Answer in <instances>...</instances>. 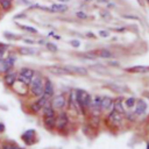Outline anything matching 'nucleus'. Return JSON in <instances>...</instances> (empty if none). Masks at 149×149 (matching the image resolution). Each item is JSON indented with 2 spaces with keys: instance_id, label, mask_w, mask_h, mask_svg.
Instances as JSON below:
<instances>
[{
  "instance_id": "f257e3e1",
  "label": "nucleus",
  "mask_w": 149,
  "mask_h": 149,
  "mask_svg": "<svg viewBox=\"0 0 149 149\" xmlns=\"http://www.w3.org/2000/svg\"><path fill=\"white\" fill-rule=\"evenodd\" d=\"M29 85H30V91H31V93L35 97H38L40 98V97L43 95V85H44V83H43L42 77L40 74H36L35 73L33 76V78L30 79Z\"/></svg>"
},
{
  "instance_id": "f03ea898",
  "label": "nucleus",
  "mask_w": 149,
  "mask_h": 149,
  "mask_svg": "<svg viewBox=\"0 0 149 149\" xmlns=\"http://www.w3.org/2000/svg\"><path fill=\"white\" fill-rule=\"evenodd\" d=\"M76 92V100H77V104L84 108V107H88L90 106V102H91V95L83 91V90H77L74 91Z\"/></svg>"
},
{
  "instance_id": "7ed1b4c3",
  "label": "nucleus",
  "mask_w": 149,
  "mask_h": 149,
  "mask_svg": "<svg viewBox=\"0 0 149 149\" xmlns=\"http://www.w3.org/2000/svg\"><path fill=\"white\" fill-rule=\"evenodd\" d=\"M35 74V71L33 69H29V68H22L19 73H17V80L24 83L26 85H29L30 83V79L33 78V76Z\"/></svg>"
},
{
  "instance_id": "20e7f679",
  "label": "nucleus",
  "mask_w": 149,
  "mask_h": 149,
  "mask_svg": "<svg viewBox=\"0 0 149 149\" xmlns=\"http://www.w3.org/2000/svg\"><path fill=\"white\" fill-rule=\"evenodd\" d=\"M16 79H17V73L13 70H9L6 73H3V81L8 86H13L15 84Z\"/></svg>"
},
{
  "instance_id": "39448f33",
  "label": "nucleus",
  "mask_w": 149,
  "mask_h": 149,
  "mask_svg": "<svg viewBox=\"0 0 149 149\" xmlns=\"http://www.w3.org/2000/svg\"><path fill=\"white\" fill-rule=\"evenodd\" d=\"M65 102H66L65 97H64L63 94H58V95H56V97L52 99L51 106H52L54 109H62V108L65 106Z\"/></svg>"
},
{
  "instance_id": "423d86ee",
  "label": "nucleus",
  "mask_w": 149,
  "mask_h": 149,
  "mask_svg": "<svg viewBox=\"0 0 149 149\" xmlns=\"http://www.w3.org/2000/svg\"><path fill=\"white\" fill-rule=\"evenodd\" d=\"M43 95L44 97H47L48 99L50 98V97H52L54 95V85H52V83H51V80L50 79H45V81H44V85H43Z\"/></svg>"
},
{
  "instance_id": "0eeeda50",
  "label": "nucleus",
  "mask_w": 149,
  "mask_h": 149,
  "mask_svg": "<svg viewBox=\"0 0 149 149\" xmlns=\"http://www.w3.org/2000/svg\"><path fill=\"white\" fill-rule=\"evenodd\" d=\"M107 121L112 125V126H119L121 123V114L118 113L116 111H113L109 113L108 118H107Z\"/></svg>"
},
{
  "instance_id": "6e6552de",
  "label": "nucleus",
  "mask_w": 149,
  "mask_h": 149,
  "mask_svg": "<svg viewBox=\"0 0 149 149\" xmlns=\"http://www.w3.org/2000/svg\"><path fill=\"white\" fill-rule=\"evenodd\" d=\"M66 70L71 73H77V74H81V76H85L87 74V69L86 68H83V66H73V65H65Z\"/></svg>"
},
{
  "instance_id": "1a4fd4ad",
  "label": "nucleus",
  "mask_w": 149,
  "mask_h": 149,
  "mask_svg": "<svg viewBox=\"0 0 149 149\" xmlns=\"http://www.w3.org/2000/svg\"><path fill=\"white\" fill-rule=\"evenodd\" d=\"M48 70L54 73V74H58V76H62V74H70V72L66 70L65 66H58V65H55V66H49Z\"/></svg>"
},
{
  "instance_id": "9d476101",
  "label": "nucleus",
  "mask_w": 149,
  "mask_h": 149,
  "mask_svg": "<svg viewBox=\"0 0 149 149\" xmlns=\"http://www.w3.org/2000/svg\"><path fill=\"white\" fill-rule=\"evenodd\" d=\"M66 123H68V116H66V114L65 113H61L58 115V118L56 119V126H57V128L58 129H64L65 126H66Z\"/></svg>"
},
{
  "instance_id": "9b49d317",
  "label": "nucleus",
  "mask_w": 149,
  "mask_h": 149,
  "mask_svg": "<svg viewBox=\"0 0 149 149\" xmlns=\"http://www.w3.org/2000/svg\"><path fill=\"white\" fill-rule=\"evenodd\" d=\"M111 108H113V100H112V98H109V97H104V98H101L100 109L107 111V109H111Z\"/></svg>"
},
{
  "instance_id": "f8f14e48",
  "label": "nucleus",
  "mask_w": 149,
  "mask_h": 149,
  "mask_svg": "<svg viewBox=\"0 0 149 149\" xmlns=\"http://www.w3.org/2000/svg\"><path fill=\"white\" fill-rule=\"evenodd\" d=\"M51 13H64L68 10V6L65 3H52L50 6Z\"/></svg>"
},
{
  "instance_id": "ddd939ff",
  "label": "nucleus",
  "mask_w": 149,
  "mask_h": 149,
  "mask_svg": "<svg viewBox=\"0 0 149 149\" xmlns=\"http://www.w3.org/2000/svg\"><path fill=\"white\" fill-rule=\"evenodd\" d=\"M136 107H135V114L136 115H142L144 114V112L147 111V104L143 100H140L139 102H135Z\"/></svg>"
},
{
  "instance_id": "4468645a",
  "label": "nucleus",
  "mask_w": 149,
  "mask_h": 149,
  "mask_svg": "<svg viewBox=\"0 0 149 149\" xmlns=\"http://www.w3.org/2000/svg\"><path fill=\"white\" fill-rule=\"evenodd\" d=\"M126 71L128 72H134V73H143L149 71V66H143V65H136L133 68H127Z\"/></svg>"
},
{
  "instance_id": "2eb2a0df",
  "label": "nucleus",
  "mask_w": 149,
  "mask_h": 149,
  "mask_svg": "<svg viewBox=\"0 0 149 149\" xmlns=\"http://www.w3.org/2000/svg\"><path fill=\"white\" fill-rule=\"evenodd\" d=\"M14 0H0V9L3 12H8L12 9Z\"/></svg>"
},
{
  "instance_id": "dca6fc26",
  "label": "nucleus",
  "mask_w": 149,
  "mask_h": 149,
  "mask_svg": "<svg viewBox=\"0 0 149 149\" xmlns=\"http://www.w3.org/2000/svg\"><path fill=\"white\" fill-rule=\"evenodd\" d=\"M100 104H101V97L99 95H95L93 100H91L90 102V107L94 111V112H98L100 109Z\"/></svg>"
},
{
  "instance_id": "f3484780",
  "label": "nucleus",
  "mask_w": 149,
  "mask_h": 149,
  "mask_svg": "<svg viewBox=\"0 0 149 149\" xmlns=\"http://www.w3.org/2000/svg\"><path fill=\"white\" fill-rule=\"evenodd\" d=\"M17 51H19V54H21L23 56H30V55L36 54V50L33 48H29V47H20Z\"/></svg>"
},
{
  "instance_id": "a211bd4d",
  "label": "nucleus",
  "mask_w": 149,
  "mask_h": 149,
  "mask_svg": "<svg viewBox=\"0 0 149 149\" xmlns=\"http://www.w3.org/2000/svg\"><path fill=\"white\" fill-rule=\"evenodd\" d=\"M113 108H114V111H116V112L120 113V114H123V113H125L123 107H122V98H118V99L113 102Z\"/></svg>"
},
{
  "instance_id": "6ab92c4d",
  "label": "nucleus",
  "mask_w": 149,
  "mask_h": 149,
  "mask_svg": "<svg viewBox=\"0 0 149 149\" xmlns=\"http://www.w3.org/2000/svg\"><path fill=\"white\" fill-rule=\"evenodd\" d=\"M44 125L49 129L54 128L56 126V119H55V116H44Z\"/></svg>"
},
{
  "instance_id": "aec40b11",
  "label": "nucleus",
  "mask_w": 149,
  "mask_h": 149,
  "mask_svg": "<svg viewBox=\"0 0 149 149\" xmlns=\"http://www.w3.org/2000/svg\"><path fill=\"white\" fill-rule=\"evenodd\" d=\"M17 27H20L22 30L27 31V33H30V34H37V29L33 26H28V24H21V23H16Z\"/></svg>"
},
{
  "instance_id": "412c9836",
  "label": "nucleus",
  "mask_w": 149,
  "mask_h": 149,
  "mask_svg": "<svg viewBox=\"0 0 149 149\" xmlns=\"http://www.w3.org/2000/svg\"><path fill=\"white\" fill-rule=\"evenodd\" d=\"M43 113H44V116H55L54 108H52V106H50L48 102L43 106Z\"/></svg>"
},
{
  "instance_id": "4be33fe9",
  "label": "nucleus",
  "mask_w": 149,
  "mask_h": 149,
  "mask_svg": "<svg viewBox=\"0 0 149 149\" xmlns=\"http://www.w3.org/2000/svg\"><path fill=\"white\" fill-rule=\"evenodd\" d=\"M99 56L101 58H111V57H113V54L108 49H100L99 50Z\"/></svg>"
},
{
  "instance_id": "5701e85b",
  "label": "nucleus",
  "mask_w": 149,
  "mask_h": 149,
  "mask_svg": "<svg viewBox=\"0 0 149 149\" xmlns=\"http://www.w3.org/2000/svg\"><path fill=\"white\" fill-rule=\"evenodd\" d=\"M33 135H34V130H33V129H29V130H27V132L22 135V137L26 140V142H27L28 144H30V141H29V140L33 139Z\"/></svg>"
},
{
  "instance_id": "b1692460",
  "label": "nucleus",
  "mask_w": 149,
  "mask_h": 149,
  "mask_svg": "<svg viewBox=\"0 0 149 149\" xmlns=\"http://www.w3.org/2000/svg\"><path fill=\"white\" fill-rule=\"evenodd\" d=\"M3 36L7 38V40H10V41H14V40H17L20 36L14 34V33H10V31H3Z\"/></svg>"
},
{
  "instance_id": "393cba45",
  "label": "nucleus",
  "mask_w": 149,
  "mask_h": 149,
  "mask_svg": "<svg viewBox=\"0 0 149 149\" xmlns=\"http://www.w3.org/2000/svg\"><path fill=\"white\" fill-rule=\"evenodd\" d=\"M9 45L8 44H5V43H0V58H3L5 56V52L8 50Z\"/></svg>"
},
{
  "instance_id": "a878e982",
  "label": "nucleus",
  "mask_w": 149,
  "mask_h": 149,
  "mask_svg": "<svg viewBox=\"0 0 149 149\" xmlns=\"http://www.w3.org/2000/svg\"><path fill=\"white\" fill-rule=\"evenodd\" d=\"M45 47H47L48 50H50V51H52V52H56V51L58 50L57 45L54 44V43H51V42H45Z\"/></svg>"
},
{
  "instance_id": "bb28decb",
  "label": "nucleus",
  "mask_w": 149,
  "mask_h": 149,
  "mask_svg": "<svg viewBox=\"0 0 149 149\" xmlns=\"http://www.w3.org/2000/svg\"><path fill=\"white\" fill-rule=\"evenodd\" d=\"M76 16L78 19H80V20H85L87 17V14L85 12H83V10H78V12H76Z\"/></svg>"
},
{
  "instance_id": "cd10ccee",
  "label": "nucleus",
  "mask_w": 149,
  "mask_h": 149,
  "mask_svg": "<svg viewBox=\"0 0 149 149\" xmlns=\"http://www.w3.org/2000/svg\"><path fill=\"white\" fill-rule=\"evenodd\" d=\"M135 99L134 98H128L127 100H126V106L127 107H129V108H132V107H134L135 106Z\"/></svg>"
},
{
  "instance_id": "c85d7f7f",
  "label": "nucleus",
  "mask_w": 149,
  "mask_h": 149,
  "mask_svg": "<svg viewBox=\"0 0 149 149\" xmlns=\"http://www.w3.org/2000/svg\"><path fill=\"white\" fill-rule=\"evenodd\" d=\"M70 44H71L72 47H74V48H79V47H80V42H79L78 40H71V41H70Z\"/></svg>"
},
{
  "instance_id": "c756f323",
  "label": "nucleus",
  "mask_w": 149,
  "mask_h": 149,
  "mask_svg": "<svg viewBox=\"0 0 149 149\" xmlns=\"http://www.w3.org/2000/svg\"><path fill=\"white\" fill-rule=\"evenodd\" d=\"M2 149H21V148H19V147H16V146H14V144H3V147H2Z\"/></svg>"
},
{
  "instance_id": "7c9ffc66",
  "label": "nucleus",
  "mask_w": 149,
  "mask_h": 149,
  "mask_svg": "<svg viewBox=\"0 0 149 149\" xmlns=\"http://www.w3.org/2000/svg\"><path fill=\"white\" fill-rule=\"evenodd\" d=\"M30 107H31L33 112H38V111L41 109V107H40V106L37 105V102H36V101H35V102H33V105H31Z\"/></svg>"
},
{
  "instance_id": "2f4dec72",
  "label": "nucleus",
  "mask_w": 149,
  "mask_h": 149,
  "mask_svg": "<svg viewBox=\"0 0 149 149\" xmlns=\"http://www.w3.org/2000/svg\"><path fill=\"white\" fill-rule=\"evenodd\" d=\"M122 17L125 19H130V20H139V17L136 15H129V14H123Z\"/></svg>"
},
{
  "instance_id": "473e14b6",
  "label": "nucleus",
  "mask_w": 149,
  "mask_h": 149,
  "mask_svg": "<svg viewBox=\"0 0 149 149\" xmlns=\"http://www.w3.org/2000/svg\"><path fill=\"white\" fill-rule=\"evenodd\" d=\"M99 36H101V37H108L109 36V33L107 30H99Z\"/></svg>"
},
{
  "instance_id": "72a5a7b5",
  "label": "nucleus",
  "mask_w": 149,
  "mask_h": 149,
  "mask_svg": "<svg viewBox=\"0 0 149 149\" xmlns=\"http://www.w3.org/2000/svg\"><path fill=\"white\" fill-rule=\"evenodd\" d=\"M109 87H111V88H113V90H115V91H118V92H121V91H122V88H121V87H119V86H116V85H113V84H112Z\"/></svg>"
},
{
  "instance_id": "f704fd0d",
  "label": "nucleus",
  "mask_w": 149,
  "mask_h": 149,
  "mask_svg": "<svg viewBox=\"0 0 149 149\" xmlns=\"http://www.w3.org/2000/svg\"><path fill=\"white\" fill-rule=\"evenodd\" d=\"M0 73H3V58H0Z\"/></svg>"
},
{
  "instance_id": "c9c22d12",
  "label": "nucleus",
  "mask_w": 149,
  "mask_h": 149,
  "mask_svg": "<svg viewBox=\"0 0 149 149\" xmlns=\"http://www.w3.org/2000/svg\"><path fill=\"white\" fill-rule=\"evenodd\" d=\"M109 14H108V12L107 10H101L100 12V16H102V17H107Z\"/></svg>"
},
{
  "instance_id": "e433bc0d",
  "label": "nucleus",
  "mask_w": 149,
  "mask_h": 149,
  "mask_svg": "<svg viewBox=\"0 0 149 149\" xmlns=\"http://www.w3.org/2000/svg\"><path fill=\"white\" fill-rule=\"evenodd\" d=\"M15 19H21V17H26V13H21V14H16L14 16Z\"/></svg>"
},
{
  "instance_id": "4c0bfd02",
  "label": "nucleus",
  "mask_w": 149,
  "mask_h": 149,
  "mask_svg": "<svg viewBox=\"0 0 149 149\" xmlns=\"http://www.w3.org/2000/svg\"><path fill=\"white\" fill-rule=\"evenodd\" d=\"M23 42L29 43V44H34V43H35V41H33V40H30V38H23Z\"/></svg>"
},
{
  "instance_id": "58836bf2",
  "label": "nucleus",
  "mask_w": 149,
  "mask_h": 149,
  "mask_svg": "<svg viewBox=\"0 0 149 149\" xmlns=\"http://www.w3.org/2000/svg\"><path fill=\"white\" fill-rule=\"evenodd\" d=\"M115 31H119V33H123V31H126V28H125V27H121V28H116V29H115Z\"/></svg>"
},
{
  "instance_id": "ea45409f",
  "label": "nucleus",
  "mask_w": 149,
  "mask_h": 149,
  "mask_svg": "<svg viewBox=\"0 0 149 149\" xmlns=\"http://www.w3.org/2000/svg\"><path fill=\"white\" fill-rule=\"evenodd\" d=\"M109 65H112V66H119V63L118 62H109Z\"/></svg>"
},
{
  "instance_id": "a19ab883",
  "label": "nucleus",
  "mask_w": 149,
  "mask_h": 149,
  "mask_svg": "<svg viewBox=\"0 0 149 149\" xmlns=\"http://www.w3.org/2000/svg\"><path fill=\"white\" fill-rule=\"evenodd\" d=\"M87 36H88V37H93V38H95V35L92 34V33H87Z\"/></svg>"
},
{
  "instance_id": "79ce46f5",
  "label": "nucleus",
  "mask_w": 149,
  "mask_h": 149,
  "mask_svg": "<svg viewBox=\"0 0 149 149\" xmlns=\"http://www.w3.org/2000/svg\"><path fill=\"white\" fill-rule=\"evenodd\" d=\"M98 2H100V3H107L108 0H98Z\"/></svg>"
},
{
  "instance_id": "37998d69",
  "label": "nucleus",
  "mask_w": 149,
  "mask_h": 149,
  "mask_svg": "<svg viewBox=\"0 0 149 149\" xmlns=\"http://www.w3.org/2000/svg\"><path fill=\"white\" fill-rule=\"evenodd\" d=\"M5 130V126L2 123H0V132H3Z\"/></svg>"
},
{
  "instance_id": "c03bdc74",
  "label": "nucleus",
  "mask_w": 149,
  "mask_h": 149,
  "mask_svg": "<svg viewBox=\"0 0 149 149\" xmlns=\"http://www.w3.org/2000/svg\"><path fill=\"white\" fill-rule=\"evenodd\" d=\"M59 2H69V0H58Z\"/></svg>"
},
{
  "instance_id": "a18cd8bd",
  "label": "nucleus",
  "mask_w": 149,
  "mask_h": 149,
  "mask_svg": "<svg viewBox=\"0 0 149 149\" xmlns=\"http://www.w3.org/2000/svg\"><path fill=\"white\" fill-rule=\"evenodd\" d=\"M147 149H149V143H148V146H147Z\"/></svg>"
},
{
  "instance_id": "49530a36",
  "label": "nucleus",
  "mask_w": 149,
  "mask_h": 149,
  "mask_svg": "<svg viewBox=\"0 0 149 149\" xmlns=\"http://www.w3.org/2000/svg\"><path fill=\"white\" fill-rule=\"evenodd\" d=\"M84 1H85V2H87V1H90V0H84Z\"/></svg>"
},
{
  "instance_id": "de8ad7c7",
  "label": "nucleus",
  "mask_w": 149,
  "mask_h": 149,
  "mask_svg": "<svg viewBox=\"0 0 149 149\" xmlns=\"http://www.w3.org/2000/svg\"><path fill=\"white\" fill-rule=\"evenodd\" d=\"M147 1H148V3H149V0H147Z\"/></svg>"
}]
</instances>
